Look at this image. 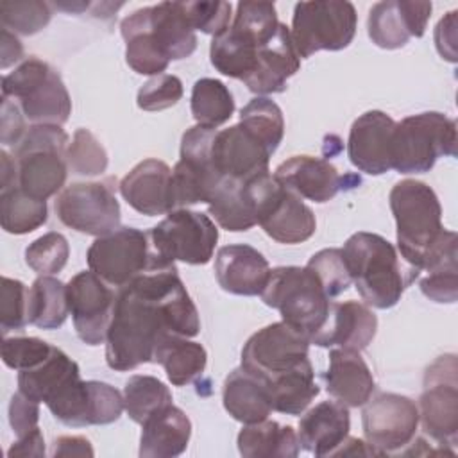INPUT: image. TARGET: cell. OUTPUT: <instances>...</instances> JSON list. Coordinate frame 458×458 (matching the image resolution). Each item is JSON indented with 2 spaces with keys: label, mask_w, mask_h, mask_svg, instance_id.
<instances>
[{
  "label": "cell",
  "mask_w": 458,
  "mask_h": 458,
  "mask_svg": "<svg viewBox=\"0 0 458 458\" xmlns=\"http://www.w3.org/2000/svg\"><path fill=\"white\" fill-rule=\"evenodd\" d=\"M394 127V118L377 109L367 111L352 122L347 140V156L360 172L381 175L392 170L390 141Z\"/></svg>",
  "instance_id": "cell-21"
},
{
  "label": "cell",
  "mask_w": 458,
  "mask_h": 458,
  "mask_svg": "<svg viewBox=\"0 0 458 458\" xmlns=\"http://www.w3.org/2000/svg\"><path fill=\"white\" fill-rule=\"evenodd\" d=\"M456 14L458 11L447 13L435 27L437 50L449 63H456Z\"/></svg>",
  "instance_id": "cell-51"
},
{
  "label": "cell",
  "mask_w": 458,
  "mask_h": 458,
  "mask_svg": "<svg viewBox=\"0 0 458 458\" xmlns=\"http://www.w3.org/2000/svg\"><path fill=\"white\" fill-rule=\"evenodd\" d=\"M66 297L77 336L88 345L104 344L116 301L107 283L95 272L82 270L68 281Z\"/></svg>",
  "instance_id": "cell-17"
},
{
  "label": "cell",
  "mask_w": 458,
  "mask_h": 458,
  "mask_svg": "<svg viewBox=\"0 0 458 458\" xmlns=\"http://www.w3.org/2000/svg\"><path fill=\"white\" fill-rule=\"evenodd\" d=\"M301 68V57L293 47L290 29L279 23L276 34L258 48L252 72L242 81L256 95L283 93L286 81Z\"/></svg>",
  "instance_id": "cell-24"
},
{
  "label": "cell",
  "mask_w": 458,
  "mask_h": 458,
  "mask_svg": "<svg viewBox=\"0 0 458 458\" xmlns=\"http://www.w3.org/2000/svg\"><path fill=\"white\" fill-rule=\"evenodd\" d=\"M125 18L145 30L154 47L168 61L190 57L197 48L195 30L181 2H161L157 5L141 7Z\"/></svg>",
  "instance_id": "cell-19"
},
{
  "label": "cell",
  "mask_w": 458,
  "mask_h": 458,
  "mask_svg": "<svg viewBox=\"0 0 458 458\" xmlns=\"http://www.w3.org/2000/svg\"><path fill=\"white\" fill-rule=\"evenodd\" d=\"M240 123L254 132L274 154L284 136V118L281 107L267 98L256 97L240 111Z\"/></svg>",
  "instance_id": "cell-39"
},
{
  "label": "cell",
  "mask_w": 458,
  "mask_h": 458,
  "mask_svg": "<svg viewBox=\"0 0 458 458\" xmlns=\"http://www.w3.org/2000/svg\"><path fill=\"white\" fill-rule=\"evenodd\" d=\"M358 14L347 0L299 2L293 7L290 36L299 57L318 50H344L356 34Z\"/></svg>",
  "instance_id": "cell-10"
},
{
  "label": "cell",
  "mask_w": 458,
  "mask_h": 458,
  "mask_svg": "<svg viewBox=\"0 0 458 458\" xmlns=\"http://www.w3.org/2000/svg\"><path fill=\"white\" fill-rule=\"evenodd\" d=\"M68 168L77 175H100L107 168V152L88 129H77L66 150Z\"/></svg>",
  "instance_id": "cell-42"
},
{
  "label": "cell",
  "mask_w": 458,
  "mask_h": 458,
  "mask_svg": "<svg viewBox=\"0 0 458 458\" xmlns=\"http://www.w3.org/2000/svg\"><path fill=\"white\" fill-rule=\"evenodd\" d=\"M354 456V454H365V456H383L376 447H372L367 440L347 437L335 451L331 456Z\"/></svg>",
  "instance_id": "cell-55"
},
{
  "label": "cell",
  "mask_w": 458,
  "mask_h": 458,
  "mask_svg": "<svg viewBox=\"0 0 458 458\" xmlns=\"http://www.w3.org/2000/svg\"><path fill=\"white\" fill-rule=\"evenodd\" d=\"M376 331L377 317L370 306L358 301L331 302L324 324L310 336V344L363 351L374 340Z\"/></svg>",
  "instance_id": "cell-22"
},
{
  "label": "cell",
  "mask_w": 458,
  "mask_h": 458,
  "mask_svg": "<svg viewBox=\"0 0 458 458\" xmlns=\"http://www.w3.org/2000/svg\"><path fill=\"white\" fill-rule=\"evenodd\" d=\"M66 284L54 276H39L29 288L27 318L39 329H57L68 317Z\"/></svg>",
  "instance_id": "cell-35"
},
{
  "label": "cell",
  "mask_w": 458,
  "mask_h": 458,
  "mask_svg": "<svg viewBox=\"0 0 458 458\" xmlns=\"http://www.w3.org/2000/svg\"><path fill=\"white\" fill-rule=\"evenodd\" d=\"M148 238L156 254L168 263L206 265L213 258L218 229L208 215L181 208L154 225Z\"/></svg>",
  "instance_id": "cell-12"
},
{
  "label": "cell",
  "mask_w": 458,
  "mask_h": 458,
  "mask_svg": "<svg viewBox=\"0 0 458 458\" xmlns=\"http://www.w3.org/2000/svg\"><path fill=\"white\" fill-rule=\"evenodd\" d=\"M27 299L29 290L27 286L13 277H2L0 286V327L2 333L7 335L9 331H21L27 318Z\"/></svg>",
  "instance_id": "cell-45"
},
{
  "label": "cell",
  "mask_w": 458,
  "mask_h": 458,
  "mask_svg": "<svg viewBox=\"0 0 458 458\" xmlns=\"http://www.w3.org/2000/svg\"><path fill=\"white\" fill-rule=\"evenodd\" d=\"M55 7H59V9H66V11H75V7H73V5H64V4H55ZM77 7H79V9H88V4H79Z\"/></svg>",
  "instance_id": "cell-57"
},
{
  "label": "cell",
  "mask_w": 458,
  "mask_h": 458,
  "mask_svg": "<svg viewBox=\"0 0 458 458\" xmlns=\"http://www.w3.org/2000/svg\"><path fill=\"white\" fill-rule=\"evenodd\" d=\"M152 363H159L165 369L166 377L174 386H184L202 376L208 363V352L199 342H191L179 335H168L157 344Z\"/></svg>",
  "instance_id": "cell-33"
},
{
  "label": "cell",
  "mask_w": 458,
  "mask_h": 458,
  "mask_svg": "<svg viewBox=\"0 0 458 458\" xmlns=\"http://www.w3.org/2000/svg\"><path fill=\"white\" fill-rule=\"evenodd\" d=\"M274 177L301 199L318 204L331 200L344 186L338 170L327 159L313 156H292L276 168Z\"/></svg>",
  "instance_id": "cell-26"
},
{
  "label": "cell",
  "mask_w": 458,
  "mask_h": 458,
  "mask_svg": "<svg viewBox=\"0 0 458 458\" xmlns=\"http://www.w3.org/2000/svg\"><path fill=\"white\" fill-rule=\"evenodd\" d=\"M170 403L172 392L154 376L134 374L125 381L123 404L129 419L136 424H143L148 415Z\"/></svg>",
  "instance_id": "cell-38"
},
{
  "label": "cell",
  "mask_w": 458,
  "mask_h": 458,
  "mask_svg": "<svg viewBox=\"0 0 458 458\" xmlns=\"http://www.w3.org/2000/svg\"><path fill=\"white\" fill-rule=\"evenodd\" d=\"M272 152L240 122L215 132L211 143V163L220 177L250 181L268 172Z\"/></svg>",
  "instance_id": "cell-18"
},
{
  "label": "cell",
  "mask_w": 458,
  "mask_h": 458,
  "mask_svg": "<svg viewBox=\"0 0 458 458\" xmlns=\"http://www.w3.org/2000/svg\"><path fill=\"white\" fill-rule=\"evenodd\" d=\"M54 345L36 336H13L2 342V361L14 370H27L45 361Z\"/></svg>",
  "instance_id": "cell-44"
},
{
  "label": "cell",
  "mask_w": 458,
  "mask_h": 458,
  "mask_svg": "<svg viewBox=\"0 0 458 458\" xmlns=\"http://www.w3.org/2000/svg\"><path fill=\"white\" fill-rule=\"evenodd\" d=\"M199 331V311L175 265L156 267L118 290L106 336V361L113 370H132L154 360L165 336L191 338Z\"/></svg>",
  "instance_id": "cell-1"
},
{
  "label": "cell",
  "mask_w": 458,
  "mask_h": 458,
  "mask_svg": "<svg viewBox=\"0 0 458 458\" xmlns=\"http://www.w3.org/2000/svg\"><path fill=\"white\" fill-rule=\"evenodd\" d=\"M236 444L245 458H293L301 451L297 431L288 424L268 419L245 424L238 433Z\"/></svg>",
  "instance_id": "cell-32"
},
{
  "label": "cell",
  "mask_w": 458,
  "mask_h": 458,
  "mask_svg": "<svg viewBox=\"0 0 458 458\" xmlns=\"http://www.w3.org/2000/svg\"><path fill=\"white\" fill-rule=\"evenodd\" d=\"M222 401L225 411L242 424L261 422L274 411L267 385L242 365L225 377Z\"/></svg>",
  "instance_id": "cell-30"
},
{
  "label": "cell",
  "mask_w": 458,
  "mask_h": 458,
  "mask_svg": "<svg viewBox=\"0 0 458 458\" xmlns=\"http://www.w3.org/2000/svg\"><path fill=\"white\" fill-rule=\"evenodd\" d=\"M182 98V82L172 73H161L148 79L136 95V104L143 111H163Z\"/></svg>",
  "instance_id": "cell-46"
},
{
  "label": "cell",
  "mask_w": 458,
  "mask_h": 458,
  "mask_svg": "<svg viewBox=\"0 0 458 458\" xmlns=\"http://www.w3.org/2000/svg\"><path fill=\"white\" fill-rule=\"evenodd\" d=\"M68 134L61 125H30L14 147L18 188L38 200L63 190L68 175Z\"/></svg>",
  "instance_id": "cell-5"
},
{
  "label": "cell",
  "mask_w": 458,
  "mask_h": 458,
  "mask_svg": "<svg viewBox=\"0 0 458 458\" xmlns=\"http://www.w3.org/2000/svg\"><path fill=\"white\" fill-rule=\"evenodd\" d=\"M458 365L454 354L438 356L424 374L419 397V422L440 445H454L458 438Z\"/></svg>",
  "instance_id": "cell-13"
},
{
  "label": "cell",
  "mask_w": 458,
  "mask_h": 458,
  "mask_svg": "<svg viewBox=\"0 0 458 458\" xmlns=\"http://www.w3.org/2000/svg\"><path fill=\"white\" fill-rule=\"evenodd\" d=\"M456 122L444 113L426 111L395 122L390 163L399 174H424L438 157L456 156Z\"/></svg>",
  "instance_id": "cell-4"
},
{
  "label": "cell",
  "mask_w": 458,
  "mask_h": 458,
  "mask_svg": "<svg viewBox=\"0 0 458 458\" xmlns=\"http://www.w3.org/2000/svg\"><path fill=\"white\" fill-rule=\"evenodd\" d=\"M256 222L279 243H302L315 234L317 220L301 197L267 172L245 182Z\"/></svg>",
  "instance_id": "cell-8"
},
{
  "label": "cell",
  "mask_w": 458,
  "mask_h": 458,
  "mask_svg": "<svg viewBox=\"0 0 458 458\" xmlns=\"http://www.w3.org/2000/svg\"><path fill=\"white\" fill-rule=\"evenodd\" d=\"M431 2L386 0L377 2L369 11L367 32L374 45L385 50H395L410 38H422L431 16Z\"/></svg>",
  "instance_id": "cell-20"
},
{
  "label": "cell",
  "mask_w": 458,
  "mask_h": 458,
  "mask_svg": "<svg viewBox=\"0 0 458 458\" xmlns=\"http://www.w3.org/2000/svg\"><path fill=\"white\" fill-rule=\"evenodd\" d=\"M261 299L279 311L283 322L302 331L308 338L320 329L333 302L310 267L293 265L270 270Z\"/></svg>",
  "instance_id": "cell-6"
},
{
  "label": "cell",
  "mask_w": 458,
  "mask_h": 458,
  "mask_svg": "<svg viewBox=\"0 0 458 458\" xmlns=\"http://www.w3.org/2000/svg\"><path fill=\"white\" fill-rule=\"evenodd\" d=\"M191 437L188 415L174 403L156 410L141 424L140 451L141 458H174L186 451Z\"/></svg>",
  "instance_id": "cell-29"
},
{
  "label": "cell",
  "mask_w": 458,
  "mask_h": 458,
  "mask_svg": "<svg viewBox=\"0 0 458 458\" xmlns=\"http://www.w3.org/2000/svg\"><path fill=\"white\" fill-rule=\"evenodd\" d=\"M399 256L419 272L456 261V233L442 225V206L431 186L403 179L388 195Z\"/></svg>",
  "instance_id": "cell-2"
},
{
  "label": "cell",
  "mask_w": 458,
  "mask_h": 458,
  "mask_svg": "<svg viewBox=\"0 0 458 458\" xmlns=\"http://www.w3.org/2000/svg\"><path fill=\"white\" fill-rule=\"evenodd\" d=\"M23 113L21 107L16 106V102L13 98L2 97V120H0V140L4 145H13L16 147L21 138L25 136L27 129H25V120H23Z\"/></svg>",
  "instance_id": "cell-50"
},
{
  "label": "cell",
  "mask_w": 458,
  "mask_h": 458,
  "mask_svg": "<svg viewBox=\"0 0 458 458\" xmlns=\"http://www.w3.org/2000/svg\"><path fill=\"white\" fill-rule=\"evenodd\" d=\"M342 254L360 297L367 306L377 310L395 306L404 288L420 274L399 256L386 238L376 233L360 231L351 234Z\"/></svg>",
  "instance_id": "cell-3"
},
{
  "label": "cell",
  "mask_w": 458,
  "mask_h": 458,
  "mask_svg": "<svg viewBox=\"0 0 458 458\" xmlns=\"http://www.w3.org/2000/svg\"><path fill=\"white\" fill-rule=\"evenodd\" d=\"M2 97L16 98L23 116L34 125H63L72 114V100L61 75L36 55L4 75Z\"/></svg>",
  "instance_id": "cell-7"
},
{
  "label": "cell",
  "mask_w": 458,
  "mask_h": 458,
  "mask_svg": "<svg viewBox=\"0 0 458 458\" xmlns=\"http://www.w3.org/2000/svg\"><path fill=\"white\" fill-rule=\"evenodd\" d=\"M7 456L9 458H14V456H36V458H43L45 456V438H43V433L39 428L32 429L30 433L20 437L7 451Z\"/></svg>",
  "instance_id": "cell-52"
},
{
  "label": "cell",
  "mask_w": 458,
  "mask_h": 458,
  "mask_svg": "<svg viewBox=\"0 0 458 458\" xmlns=\"http://www.w3.org/2000/svg\"><path fill=\"white\" fill-rule=\"evenodd\" d=\"M268 274L267 258L252 245H224L215 256L216 281L224 292L233 295H261Z\"/></svg>",
  "instance_id": "cell-25"
},
{
  "label": "cell",
  "mask_w": 458,
  "mask_h": 458,
  "mask_svg": "<svg viewBox=\"0 0 458 458\" xmlns=\"http://www.w3.org/2000/svg\"><path fill=\"white\" fill-rule=\"evenodd\" d=\"M70 258L68 240L55 231L36 238L25 249V263L39 276H54L61 272Z\"/></svg>",
  "instance_id": "cell-41"
},
{
  "label": "cell",
  "mask_w": 458,
  "mask_h": 458,
  "mask_svg": "<svg viewBox=\"0 0 458 458\" xmlns=\"http://www.w3.org/2000/svg\"><path fill=\"white\" fill-rule=\"evenodd\" d=\"M91 272L111 286H125L134 277L163 265H174L161 259L152 249L148 233L136 227H118L116 231L98 236L86 252Z\"/></svg>",
  "instance_id": "cell-11"
},
{
  "label": "cell",
  "mask_w": 458,
  "mask_h": 458,
  "mask_svg": "<svg viewBox=\"0 0 458 458\" xmlns=\"http://www.w3.org/2000/svg\"><path fill=\"white\" fill-rule=\"evenodd\" d=\"M361 426L365 440L381 454L408 445L419 426L417 403L406 395L385 392L363 404Z\"/></svg>",
  "instance_id": "cell-16"
},
{
  "label": "cell",
  "mask_w": 458,
  "mask_h": 458,
  "mask_svg": "<svg viewBox=\"0 0 458 458\" xmlns=\"http://www.w3.org/2000/svg\"><path fill=\"white\" fill-rule=\"evenodd\" d=\"M39 403L29 399L20 390L11 397L9 403V424L14 435L20 438L38 428Z\"/></svg>",
  "instance_id": "cell-49"
},
{
  "label": "cell",
  "mask_w": 458,
  "mask_h": 458,
  "mask_svg": "<svg viewBox=\"0 0 458 458\" xmlns=\"http://www.w3.org/2000/svg\"><path fill=\"white\" fill-rule=\"evenodd\" d=\"M351 417L345 404L322 401L310 408L299 420L297 438L301 449L315 456H331L349 437Z\"/></svg>",
  "instance_id": "cell-27"
},
{
  "label": "cell",
  "mask_w": 458,
  "mask_h": 458,
  "mask_svg": "<svg viewBox=\"0 0 458 458\" xmlns=\"http://www.w3.org/2000/svg\"><path fill=\"white\" fill-rule=\"evenodd\" d=\"M190 107L197 125L216 129L233 116L234 100L222 81L202 77L191 88Z\"/></svg>",
  "instance_id": "cell-36"
},
{
  "label": "cell",
  "mask_w": 458,
  "mask_h": 458,
  "mask_svg": "<svg viewBox=\"0 0 458 458\" xmlns=\"http://www.w3.org/2000/svg\"><path fill=\"white\" fill-rule=\"evenodd\" d=\"M2 59H0V66L7 68L13 63H18L23 57V47L20 43V39L7 29H2Z\"/></svg>",
  "instance_id": "cell-54"
},
{
  "label": "cell",
  "mask_w": 458,
  "mask_h": 458,
  "mask_svg": "<svg viewBox=\"0 0 458 458\" xmlns=\"http://www.w3.org/2000/svg\"><path fill=\"white\" fill-rule=\"evenodd\" d=\"M306 267L317 274L329 299L344 293L352 283L342 249H322L310 258Z\"/></svg>",
  "instance_id": "cell-43"
},
{
  "label": "cell",
  "mask_w": 458,
  "mask_h": 458,
  "mask_svg": "<svg viewBox=\"0 0 458 458\" xmlns=\"http://www.w3.org/2000/svg\"><path fill=\"white\" fill-rule=\"evenodd\" d=\"M48 218L47 200H38L18 186L0 191V224L9 234H27Z\"/></svg>",
  "instance_id": "cell-37"
},
{
  "label": "cell",
  "mask_w": 458,
  "mask_h": 458,
  "mask_svg": "<svg viewBox=\"0 0 458 458\" xmlns=\"http://www.w3.org/2000/svg\"><path fill=\"white\" fill-rule=\"evenodd\" d=\"M322 377L327 394L347 408L363 406L376 388L369 365L360 351L352 349H331L329 367Z\"/></svg>",
  "instance_id": "cell-28"
},
{
  "label": "cell",
  "mask_w": 458,
  "mask_h": 458,
  "mask_svg": "<svg viewBox=\"0 0 458 458\" xmlns=\"http://www.w3.org/2000/svg\"><path fill=\"white\" fill-rule=\"evenodd\" d=\"M50 413L72 428L104 426L120 419L123 395L102 381H82L81 377L66 385L55 397L47 403Z\"/></svg>",
  "instance_id": "cell-15"
},
{
  "label": "cell",
  "mask_w": 458,
  "mask_h": 458,
  "mask_svg": "<svg viewBox=\"0 0 458 458\" xmlns=\"http://www.w3.org/2000/svg\"><path fill=\"white\" fill-rule=\"evenodd\" d=\"M420 292L440 304H453L458 299V267L445 263L428 270V276L419 283Z\"/></svg>",
  "instance_id": "cell-48"
},
{
  "label": "cell",
  "mask_w": 458,
  "mask_h": 458,
  "mask_svg": "<svg viewBox=\"0 0 458 458\" xmlns=\"http://www.w3.org/2000/svg\"><path fill=\"white\" fill-rule=\"evenodd\" d=\"M52 18V5L41 0H5L0 4L2 29L13 34L32 36L48 25Z\"/></svg>",
  "instance_id": "cell-40"
},
{
  "label": "cell",
  "mask_w": 458,
  "mask_h": 458,
  "mask_svg": "<svg viewBox=\"0 0 458 458\" xmlns=\"http://www.w3.org/2000/svg\"><path fill=\"white\" fill-rule=\"evenodd\" d=\"M310 338L286 322L256 331L242 349V367L259 377L267 390L311 367Z\"/></svg>",
  "instance_id": "cell-9"
},
{
  "label": "cell",
  "mask_w": 458,
  "mask_h": 458,
  "mask_svg": "<svg viewBox=\"0 0 458 458\" xmlns=\"http://www.w3.org/2000/svg\"><path fill=\"white\" fill-rule=\"evenodd\" d=\"M18 186V168L16 159H13L7 150H0V191Z\"/></svg>",
  "instance_id": "cell-56"
},
{
  "label": "cell",
  "mask_w": 458,
  "mask_h": 458,
  "mask_svg": "<svg viewBox=\"0 0 458 458\" xmlns=\"http://www.w3.org/2000/svg\"><path fill=\"white\" fill-rule=\"evenodd\" d=\"M52 456H93V447L88 438L79 435L57 437L52 444Z\"/></svg>",
  "instance_id": "cell-53"
},
{
  "label": "cell",
  "mask_w": 458,
  "mask_h": 458,
  "mask_svg": "<svg viewBox=\"0 0 458 458\" xmlns=\"http://www.w3.org/2000/svg\"><path fill=\"white\" fill-rule=\"evenodd\" d=\"M81 377L79 365L59 347L38 367L18 372V390L36 403H48L66 385Z\"/></svg>",
  "instance_id": "cell-31"
},
{
  "label": "cell",
  "mask_w": 458,
  "mask_h": 458,
  "mask_svg": "<svg viewBox=\"0 0 458 458\" xmlns=\"http://www.w3.org/2000/svg\"><path fill=\"white\" fill-rule=\"evenodd\" d=\"M245 182L231 177H222L213 190L208 200V208L209 215L222 229L240 233L249 231L258 224L250 200L247 197Z\"/></svg>",
  "instance_id": "cell-34"
},
{
  "label": "cell",
  "mask_w": 458,
  "mask_h": 458,
  "mask_svg": "<svg viewBox=\"0 0 458 458\" xmlns=\"http://www.w3.org/2000/svg\"><path fill=\"white\" fill-rule=\"evenodd\" d=\"M184 14L193 27L213 38L222 34L231 21L233 5L229 2H181Z\"/></svg>",
  "instance_id": "cell-47"
},
{
  "label": "cell",
  "mask_w": 458,
  "mask_h": 458,
  "mask_svg": "<svg viewBox=\"0 0 458 458\" xmlns=\"http://www.w3.org/2000/svg\"><path fill=\"white\" fill-rule=\"evenodd\" d=\"M55 215L70 229L106 236L120 227V204L106 182H72L55 199Z\"/></svg>",
  "instance_id": "cell-14"
},
{
  "label": "cell",
  "mask_w": 458,
  "mask_h": 458,
  "mask_svg": "<svg viewBox=\"0 0 458 458\" xmlns=\"http://www.w3.org/2000/svg\"><path fill=\"white\" fill-rule=\"evenodd\" d=\"M120 193L141 215L157 216L175 209L172 168L161 159H143L122 181Z\"/></svg>",
  "instance_id": "cell-23"
}]
</instances>
